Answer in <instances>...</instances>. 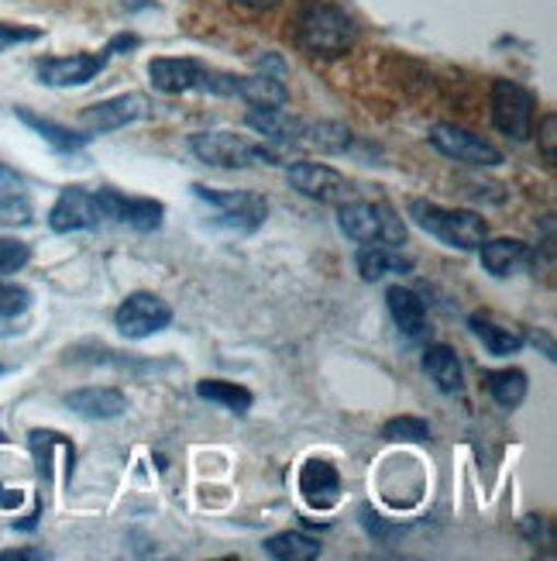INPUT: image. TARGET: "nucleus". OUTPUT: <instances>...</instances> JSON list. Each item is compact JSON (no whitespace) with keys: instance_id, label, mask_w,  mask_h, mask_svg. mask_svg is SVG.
<instances>
[{"instance_id":"nucleus-30","label":"nucleus","mask_w":557,"mask_h":561,"mask_svg":"<svg viewBox=\"0 0 557 561\" xmlns=\"http://www.w3.org/2000/svg\"><path fill=\"white\" fill-rule=\"evenodd\" d=\"M382 437H385V442H393V445H403V442L406 445H420L430 437V427L420 417H393L390 424L382 427Z\"/></svg>"},{"instance_id":"nucleus-23","label":"nucleus","mask_w":557,"mask_h":561,"mask_svg":"<svg viewBox=\"0 0 557 561\" xmlns=\"http://www.w3.org/2000/svg\"><path fill=\"white\" fill-rule=\"evenodd\" d=\"M423 373L433 379V386L448 397H457L465 389V376H462V362H457L454 348L448 345H430L423 352Z\"/></svg>"},{"instance_id":"nucleus-4","label":"nucleus","mask_w":557,"mask_h":561,"mask_svg":"<svg viewBox=\"0 0 557 561\" xmlns=\"http://www.w3.org/2000/svg\"><path fill=\"white\" fill-rule=\"evenodd\" d=\"M189 152L217 169H255V165H282L279 152L265 145L234 135V131H200L189 138Z\"/></svg>"},{"instance_id":"nucleus-28","label":"nucleus","mask_w":557,"mask_h":561,"mask_svg":"<svg viewBox=\"0 0 557 561\" xmlns=\"http://www.w3.org/2000/svg\"><path fill=\"white\" fill-rule=\"evenodd\" d=\"M197 397L207 400V403L224 407L231 413H237V417H245V413L252 410V403H255V397L248 393L245 386L228 382V379H204V382H197Z\"/></svg>"},{"instance_id":"nucleus-34","label":"nucleus","mask_w":557,"mask_h":561,"mask_svg":"<svg viewBox=\"0 0 557 561\" xmlns=\"http://www.w3.org/2000/svg\"><path fill=\"white\" fill-rule=\"evenodd\" d=\"M537 141H541V152H544V162L554 169L557 165V152H554V145H557V114L547 111L541 117V128H537Z\"/></svg>"},{"instance_id":"nucleus-16","label":"nucleus","mask_w":557,"mask_h":561,"mask_svg":"<svg viewBox=\"0 0 557 561\" xmlns=\"http://www.w3.org/2000/svg\"><path fill=\"white\" fill-rule=\"evenodd\" d=\"M35 221L32 193L11 165L0 162V228H28Z\"/></svg>"},{"instance_id":"nucleus-24","label":"nucleus","mask_w":557,"mask_h":561,"mask_svg":"<svg viewBox=\"0 0 557 561\" xmlns=\"http://www.w3.org/2000/svg\"><path fill=\"white\" fill-rule=\"evenodd\" d=\"M14 117L21 121V125H28L35 135H42L56 152H80L83 145H90V138H93L90 131H72V128H62L48 117H38L28 107H14Z\"/></svg>"},{"instance_id":"nucleus-39","label":"nucleus","mask_w":557,"mask_h":561,"mask_svg":"<svg viewBox=\"0 0 557 561\" xmlns=\"http://www.w3.org/2000/svg\"><path fill=\"white\" fill-rule=\"evenodd\" d=\"M0 376H4V365H0Z\"/></svg>"},{"instance_id":"nucleus-12","label":"nucleus","mask_w":557,"mask_h":561,"mask_svg":"<svg viewBox=\"0 0 557 561\" xmlns=\"http://www.w3.org/2000/svg\"><path fill=\"white\" fill-rule=\"evenodd\" d=\"M111 62V48L104 53H77V56H53V59H38V80L45 87H86L90 80H96Z\"/></svg>"},{"instance_id":"nucleus-33","label":"nucleus","mask_w":557,"mask_h":561,"mask_svg":"<svg viewBox=\"0 0 557 561\" xmlns=\"http://www.w3.org/2000/svg\"><path fill=\"white\" fill-rule=\"evenodd\" d=\"M42 28H28V24H11V21H0V53H8L14 45H28L38 42Z\"/></svg>"},{"instance_id":"nucleus-6","label":"nucleus","mask_w":557,"mask_h":561,"mask_svg":"<svg viewBox=\"0 0 557 561\" xmlns=\"http://www.w3.org/2000/svg\"><path fill=\"white\" fill-rule=\"evenodd\" d=\"M492 125L513 141H526L537 128V101L526 87L517 80H496L492 83Z\"/></svg>"},{"instance_id":"nucleus-9","label":"nucleus","mask_w":557,"mask_h":561,"mask_svg":"<svg viewBox=\"0 0 557 561\" xmlns=\"http://www.w3.org/2000/svg\"><path fill=\"white\" fill-rule=\"evenodd\" d=\"M169 324H173V307H169L162 297H155V293H144V289L125 297V304L114 310V328L131 341L152 337V334L165 331Z\"/></svg>"},{"instance_id":"nucleus-35","label":"nucleus","mask_w":557,"mask_h":561,"mask_svg":"<svg viewBox=\"0 0 557 561\" xmlns=\"http://www.w3.org/2000/svg\"><path fill=\"white\" fill-rule=\"evenodd\" d=\"M361 524H365V530L372 534V538H379V541H390L393 534H396V527H385V524H382V517H375L369 506L361 510Z\"/></svg>"},{"instance_id":"nucleus-1","label":"nucleus","mask_w":557,"mask_h":561,"mask_svg":"<svg viewBox=\"0 0 557 561\" xmlns=\"http://www.w3.org/2000/svg\"><path fill=\"white\" fill-rule=\"evenodd\" d=\"M293 38L317 59H341L358 42V24L330 0H303L293 14Z\"/></svg>"},{"instance_id":"nucleus-26","label":"nucleus","mask_w":557,"mask_h":561,"mask_svg":"<svg viewBox=\"0 0 557 561\" xmlns=\"http://www.w3.org/2000/svg\"><path fill=\"white\" fill-rule=\"evenodd\" d=\"M478 249H481V265H486V273H492L496 279L513 276L517 265L530 259V249L517 238H492V241L486 238Z\"/></svg>"},{"instance_id":"nucleus-10","label":"nucleus","mask_w":557,"mask_h":561,"mask_svg":"<svg viewBox=\"0 0 557 561\" xmlns=\"http://www.w3.org/2000/svg\"><path fill=\"white\" fill-rule=\"evenodd\" d=\"M289 186L297 193H303L306 201H317V204H348L355 201V186L348 176L337 173L334 165H324V162H293L286 173Z\"/></svg>"},{"instance_id":"nucleus-18","label":"nucleus","mask_w":557,"mask_h":561,"mask_svg":"<svg viewBox=\"0 0 557 561\" xmlns=\"http://www.w3.org/2000/svg\"><path fill=\"white\" fill-rule=\"evenodd\" d=\"M303 121L289 114L286 107H252L245 114V125L252 131H258L262 138H269L276 145H286V149H300V131H303Z\"/></svg>"},{"instance_id":"nucleus-21","label":"nucleus","mask_w":557,"mask_h":561,"mask_svg":"<svg viewBox=\"0 0 557 561\" xmlns=\"http://www.w3.org/2000/svg\"><path fill=\"white\" fill-rule=\"evenodd\" d=\"M28 445H32V455L38 461V472H42L45 482L53 479V472H56V451L62 455L66 476H72V466H77V448L69 445V437H62L56 431H32L28 434Z\"/></svg>"},{"instance_id":"nucleus-3","label":"nucleus","mask_w":557,"mask_h":561,"mask_svg":"<svg viewBox=\"0 0 557 561\" xmlns=\"http://www.w3.org/2000/svg\"><path fill=\"white\" fill-rule=\"evenodd\" d=\"M337 225L358 245H406V221L382 201H348L337 207Z\"/></svg>"},{"instance_id":"nucleus-38","label":"nucleus","mask_w":557,"mask_h":561,"mask_svg":"<svg viewBox=\"0 0 557 561\" xmlns=\"http://www.w3.org/2000/svg\"><path fill=\"white\" fill-rule=\"evenodd\" d=\"M125 8L135 11V8H152V0H125Z\"/></svg>"},{"instance_id":"nucleus-14","label":"nucleus","mask_w":557,"mask_h":561,"mask_svg":"<svg viewBox=\"0 0 557 561\" xmlns=\"http://www.w3.org/2000/svg\"><path fill=\"white\" fill-rule=\"evenodd\" d=\"M104 193H107V217H111V225H125V228H135V231H144V234L162 228L165 207L159 201L125 197V193H117L111 186H104Z\"/></svg>"},{"instance_id":"nucleus-32","label":"nucleus","mask_w":557,"mask_h":561,"mask_svg":"<svg viewBox=\"0 0 557 561\" xmlns=\"http://www.w3.org/2000/svg\"><path fill=\"white\" fill-rule=\"evenodd\" d=\"M32 307V293L18 286V283H4L0 279V317H21Z\"/></svg>"},{"instance_id":"nucleus-25","label":"nucleus","mask_w":557,"mask_h":561,"mask_svg":"<svg viewBox=\"0 0 557 561\" xmlns=\"http://www.w3.org/2000/svg\"><path fill=\"white\" fill-rule=\"evenodd\" d=\"M351 128L348 125H337V121H303V131H300V149H313V152H348L351 149Z\"/></svg>"},{"instance_id":"nucleus-22","label":"nucleus","mask_w":557,"mask_h":561,"mask_svg":"<svg viewBox=\"0 0 557 561\" xmlns=\"http://www.w3.org/2000/svg\"><path fill=\"white\" fill-rule=\"evenodd\" d=\"M468 331L481 341V348H486L489 355H496V358H510V355H517L520 348H523V331H517V328H502V324H496V321H489L486 313H472L468 317Z\"/></svg>"},{"instance_id":"nucleus-11","label":"nucleus","mask_w":557,"mask_h":561,"mask_svg":"<svg viewBox=\"0 0 557 561\" xmlns=\"http://www.w3.org/2000/svg\"><path fill=\"white\" fill-rule=\"evenodd\" d=\"M155 107L144 93H117V96H107V101L93 104L80 114L83 128L96 138V135H111V131H120L135 125V121H144L152 117Z\"/></svg>"},{"instance_id":"nucleus-20","label":"nucleus","mask_w":557,"mask_h":561,"mask_svg":"<svg viewBox=\"0 0 557 561\" xmlns=\"http://www.w3.org/2000/svg\"><path fill=\"white\" fill-rule=\"evenodd\" d=\"M385 307H390L396 328H399L406 337L420 341V337L427 334V304L417 297L414 289H406V286H390V289H385Z\"/></svg>"},{"instance_id":"nucleus-29","label":"nucleus","mask_w":557,"mask_h":561,"mask_svg":"<svg viewBox=\"0 0 557 561\" xmlns=\"http://www.w3.org/2000/svg\"><path fill=\"white\" fill-rule=\"evenodd\" d=\"M486 389H489V397H492L502 410H517V407L526 400V373H523V369L486 373Z\"/></svg>"},{"instance_id":"nucleus-37","label":"nucleus","mask_w":557,"mask_h":561,"mask_svg":"<svg viewBox=\"0 0 557 561\" xmlns=\"http://www.w3.org/2000/svg\"><path fill=\"white\" fill-rule=\"evenodd\" d=\"M45 558V551H32V548H21V551H0V561H38Z\"/></svg>"},{"instance_id":"nucleus-5","label":"nucleus","mask_w":557,"mask_h":561,"mask_svg":"<svg viewBox=\"0 0 557 561\" xmlns=\"http://www.w3.org/2000/svg\"><path fill=\"white\" fill-rule=\"evenodd\" d=\"M107 221V193L101 190H83V186H66L59 201L48 210V228L56 234H72V231H93Z\"/></svg>"},{"instance_id":"nucleus-2","label":"nucleus","mask_w":557,"mask_h":561,"mask_svg":"<svg viewBox=\"0 0 557 561\" xmlns=\"http://www.w3.org/2000/svg\"><path fill=\"white\" fill-rule=\"evenodd\" d=\"M406 214L420 231H427L430 238H438L441 245L457 249V252H475L481 241L489 238L486 217H478L475 210H454V207H441L430 201H409Z\"/></svg>"},{"instance_id":"nucleus-7","label":"nucleus","mask_w":557,"mask_h":561,"mask_svg":"<svg viewBox=\"0 0 557 561\" xmlns=\"http://www.w3.org/2000/svg\"><path fill=\"white\" fill-rule=\"evenodd\" d=\"M193 193L217 210V225H224L231 231H241V234H252L265 225V217H269V204L258 193H248V190H207V186H193Z\"/></svg>"},{"instance_id":"nucleus-8","label":"nucleus","mask_w":557,"mask_h":561,"mask_svg":"<svg viewBox=\"0 0 557 561\" xmlns=\"http://www.w3.org/2000/svg\"><path fill=\"white\" fill-rule=\"evenodd\" d=\"M427 141L438 149L444 159L454 162H465V165H478V169H496L506 162V156L496 149L489 138H481L468 128H457V125H433L427 131Z\"/></svg>"},{"instance_id":"nucleus-15","label":"nucleus","mask_w":557,"mask_h":561,"mask_svg":"<svg viewBox=\"0 0 557 561\" xmlns=\"http://www.w3.org/2000/svg\"><path fill=\"white\" fill-rule=\"evenodd\" d=\"M66 407L83 421H114L128 410V397L114 386H86L72 389L66 397Z\"/></svg>"},{"instance_id":"nucleus-31","label":"nucleus","mask_w":557,"mask_h":561,"mask_svg":"<svg viewBox=\"0 0 557 561\" xmlns=\"http://www.w3.org/2000/svg\"><path fill=\"white\" fill-rule=\"evenodd\" d=\"M32 262V249L18 238H0V276L21 273Z\"/></svg>"},{"instance_id":"nucleus-36","label":"nucleus","mask_w":557,"mask_h":561,"mask_svg":"<svg viewBox=\"0 0 557 561\" xmlns=\"http://www.w3.org/2000/svg\"><path fill=\"white\" fill-rule=\"evenodd\" d=\"M231 8H241V11H248V14H265V11H276L282 0H228Z\"/></svg>"},{"instance_id":"nucleus-19","label":"nucleus","mask_w":557,"mask_h":561,"mask_svg":"<svg viewBox=\"0 0 557 561\" xmlns=\"http://www.w3.org/2000/svg\"><path fill=\"white\" fill-rule=\"evenodd\" d=\"M355 265H358V273L365 283L414 273V259H406L399 249H390V245H361L355 252Z\"/></svg>"},{"instance_id":"nucleus-17","label":"nucleus","mask_w":557,"mask_h":561,"mask_svg":"<svg viewBox=\"0 0 557 561\" xmlns=\"http://www.w3.org/2000/svg\"><path fill=\"white\" fill-rule=\"evenodd\" d=\"M300 493L310 510H330L341 500V476L324 458H313L300 469Z\"/></svg>"},{"instance_id":"nucleus-13","label":"nucleus","mask_w":557,"mask_h":561,"mask_svg":"<svg viewBox=\"0 0 557 561\" xmlns=\"http://www.w3.org/2000/svg\"><path fill=\"white\" fill-rule=\"evenodd\" d=\"M149 77L152 87L165 96H179V93H200L207 66L200 59H173V56H159L149 62Z\"/></svg>"},{"instance_id":"nucleus-27","label":"nucleus","mask_w":557,"mask_h":561,"mask_svg":"<svg viewBox=\"0 0 557 561\" xmlns=\"http://www.w3.org/2000/svg\"><path fill=\"white\" fill-rule=\"evenodd\" d=\"M265 554L276 558V561H313L321 558V541L310 538L303 530H282V534H272V538H265Z\"/></svg>"}]
</instances>
